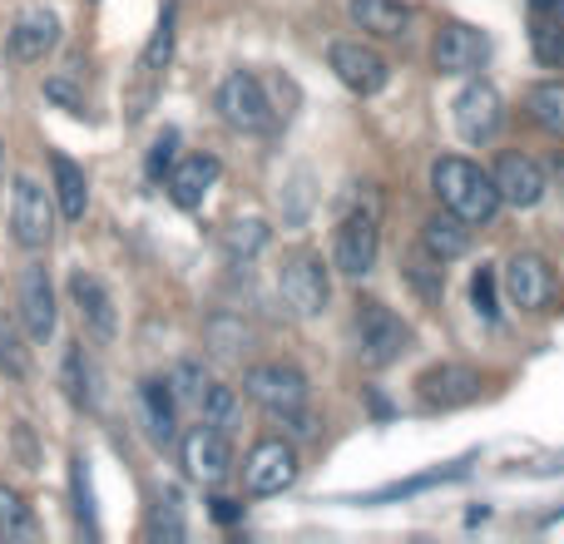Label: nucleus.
I'll return each mask as SVG.
<instances>
[{
    "instance_id": "nucleus-32",
    "label": "nucleus",
    "mask_w": 564,
    "mask_h": 544,
    "mask_svg": "<svg viewBox=\"0 0 564 544\" xmlns=\"http://www.w3.org/2000/svg\"><path fill=\"white\" fill-rule=\"evenodd\" d=\"M169 387H174V396L184 401V406H198V401H204V391L214 387V381H208V371L198 367V361H178L174 377H169Z\"/></svg>"
},
{
    "instance_id": "nucleus-18",
    "label": "nucleus",
    "mask_w": 564,
    "mask_h": 544,
    "mask_svg": "<svg viewBox=\"0 0 564 544\" xmlns=\"http://www.w3.org/2000/svg\"><path fill=\"white\" fill-rule=\"evenodd\" d=\"M506 292L516 307L535 312L550 302V292H555V272H550V263L540 253H516L506 263Z\"/></svg>"
},
{
    "instance_id": "nucleus-29",
    "label": "nucleus",
    "mask_w": 564,
    "mask_h": 544,
    "mask_svg": "<svg viewBox=\"0 0 564 544\" xmlns=\"http://www.w3.org/2000/svg\"><path fill=\"white\" fill-rule=\"evenodd\" d=\"M69 496H75V520H79V530H85L89 540L99 535V520H95V490H89V460L85 456H75L69 460Z\"/></svg>"
},
{
    "instance_id": "nucleus-14",
    "label": "nucleus",
    "mask_w": 564,
    "mask_h": 544,
    "mask_svg": "<svg viewBox=\"0 0 564 544\" xmlns=\"http://www.w3.org/2000/svg\"><path fill=\"white\" fill-rule=\"evenodd\" d=\"M69 297H75V312H79V322H85V331L99 341V347H109L119 331L115 292H109L95 272H75V278H69Z\"/></svg>"
},
{
    "instance_id": "nucleus-5",
    "label": "nucleus",
    "mask_w": 564,
    "mask_h": 544,
    "mask_svg": "<svg viewBox=\"0 0 564 544\" xmlns=\"http://www.w3.org/2000/svg\"><path fill=\"white\" fill-rule=\"evenodd\" d=\"M218 115L234 129H243V134H263V129L273 124V105H268L263 79L248 75V69H234V75L218 85Z\"/></svg>"
},
{
    "instance_id": "nucleus-30",
    "label": "nucleus",
    "mask_w": 564,
    "mask_h": 544,
    "mask_svg": "<svg viewBox=\"0 0 564 544\" xmlns=\"http://www.w3.org/2000/svg\"><path fill=\"white\" fill-rule=\"evenodd\" d=\"M530 45H535L540 65H564V15H535Z\"/></svg>"
},
{
    "instance_id": "nucleus-1",
    "label": "nucleus",
    "mask_w": 564,
    "mask_h": 544,
    "mask_svg": "<svg viewBox=\"0 0 564 544\" xmlns=\"http://www.w3.org/2000/svg\"><path fill=\"white\" fill-rule=\"evenodd\" d=\"M431 188H436L441 208L456 214V218H466V224H490V218L500 214L496 178H490L480 164L460 159V154H446V159L431 164Z\"/></svg>"
},
{
    "instance_id": "nucleus-11",
    "label": "nucleus",
    "mask_w": 564,
    "mask_h": 544,
    "mask_svg": "<svg viewBox=\"0 0 564 544\" xmlns=\"http://www.w3.org/2000/svg\"><path fill=\"white\" fill-rule=\"evenodd\" d=\"M416 396H421V406H431V411L466 406V401L480 396V371L460 367V361H441V367L416 377Z\"/></svg>"
},
{
    "instance_id": "nucleus-21",
    "label": "nucleus",
    "mask_w": 564,
    "mask_h": 544,
    "mask_svg": "<svg viewBox=\"0 0 564 544\" xmlns=\"http://www.w3.org/2000/svg\"><path fill=\"white\" fill-rule=\"evenodd\" d=\"M139 411H144V426H149V436H154L159 446H169V440L178 436V396H174V387H169L164 377L139 381Z\"/></svg>"
},
{
    "instance_id": "nucleus-43",
    "label": "nucleus",
    "mask_w": 564,
    "mask_h": 544,
    "mask_svg": "<svg viewBox=\"0 0 564 544\" xmlns=\"http://www.w3.org/2000/svg\"><path fill=\"white\" fill-rule=\"evenodd\" d=\"M555 184H560V194H564V154H555Z\"/></svg>"
},
{
    "instance_id": "nucleus-22",
    "label": "nucleus",
    "mask_w": 564,
    "mask_h": 544,
    "mask_svg": "<svg viewBox=\"0 0 564 544\" xmlns=\"http://www.w3.org/2000/svg\"><path fill=\"white\" fill-rule=\"evenodd\" d=\"M421 248L441 263H456V258L470 253V224L456 214H431L426 228H421Z\"/></svg>"
},
{
    "instance_id": "nucleus-15",
    "label": "nucleus",
    "mask_w": 564,
    "mask_h": 544,
    "mask_svg": "<svg viewBox=\"0 0 564 544\" xmlns=\"http://www.w3.org/2000/svg\"><path fill=\"white\" fill-rule=\"evenodd\" d=\"M490 178H496V188H500V204H510V208H535L550 188L545 168H540L530 154H500V164L490 168Z\"/></svg>"
},
{
    "instance_id": "nucleus-35",
    "label": "nucleus",
    "mask_w": 564,
    "mask_h": 544,
    "mask_svg": "<svg viewBox=\"0 0 564 544\" xmlns=\"http://www.w3.org/2000/svg\"><path fill=\"white\" fill-rule=\"evenodd\" d=\"M460 470H466V460H460V466H446V470H431V476H416V480H401V486H387V490H377L371 500H401V496H416V490H431V486H441V480H456Z\"/></svg>"
},
{
    "instance_id": "nucleus-38",
    "label": "nucleus",
    "mask_w": 564,
    "mask_h": 544,
    "mask_svg": "<svg viewBox=\"0 0 564 544\" xmlns=\"http://www.w3.org/2000/svg\"><path fill=\"white\" fill-rule=\"evenodd\" d=\"M178 164V129H164V134L154 139V149H149V178H169V168Z\"/></svg>"
},
{
    "instance_id": "nucleus-13",
    "label": "nucleus",
    "mask_w": 564,
    "mask_h": 544,
    "mask_svg": "<svg viewBox=\"0 0 564 544\" xmlns=\"http://www.w3.org/2000/svg\"><path fill=\"white\" fill-rule=\"evenodd\" d=\"M184 466L194 480H204V486H218V480L234 476V446H228L224 426H214V421H204V426H194L184 436Z\"/></svg>"
},
{
    "instance_id": "nucleus-26",
    "label": "nucleus",
    "mask_w": 564,
    "mask_h": 544,
    "mask_svg": "<svg viewBox=\"0 0 564 544\" xmlns=\"http://www.w3.org/2000/svg\"><path fill=\"white\" fill-rule=\"evenodd\" d=\"M169 55H174V6H164V15H159V25H154V40H149L144 55H139V79L154 85L159 69L169 65Z\"/></svg>"
},
{
    "instance_id": "nucleus-36",
    "label": "nucleus",
    "mask_w": 564,
    "mask_h": 544,
    "mask_svg": "<svg viewBox=\"0 0 564 544\" xmlns=\"http://www.w3.org/2000/svg\"><path fill=\"white\" fill-rule=\"evenodd\" d=\"M496 292H500L496 268H480L476 278H470V302H476V312H480V317H490V322L500 317V307H496Z\"/></svg>"
},
{
    "instance_id": "nucleus-9",
    "label": "nucleus",
    "mask_w": 564,
    "mask_h": 544,
    "mask_svg": "<svg viewBox=\"0 0 564 544\" xmlns=\"http://www.w3.org/2000/svg\"><path fill=\"white\" fill-rule=\"evenodd\" d=\"M490 55V35L466 20H451V25L436 30V45H431V59H436L441 75H476Z\"/></svg>"
},
{
    "instance_id": "nucleus-19",
    "label": "nucleus",
    "mask_w": 564,
    "mask_h": 544,
    "mask_svg": "<svg viewBox=\"0 0 564 544\" xmlns=\"http://www.w3.org/2000/svg\"><path fill=\"white\" fill-rule=\"evenodd\" d=\"M214 184H218V159L214 154H188L169 168V198H174L178 208H188V214L204 208V198H208Z\"/></svg>"
},
{
    "instance_id": "nucleus-7",
    "label": "nucleus",
    "mask_w": 564,
    "mask_h": 544,
    "mask_svg": "<svg viewBox=\"0 0 564 544\" xmlns=\"http://www.w3.org/2000/svg\"><path fill=\"white\" fill-rule=\"evenodd\" d=\"M278 287H282V302H288L297 317H317L332 297V282H327V268H322L317 253H292L278 272Z\"/></svg>"
},
{
    "instance_id": "nucleus-37",
    "label": "nucleus",
    "mask_w": 564,
    "mask_h": 544,
    "mask_svg": "<svg viewBox=\"0 0 564 544\" xmlns=\"http://www.w3.org/2000/svg\"><path fill=\"white\" fill-rule=\"evenodd\" d=\"M441 268H446V263H441V258H431V253H426V258H416V263L406 268L411 287H416L426 302H436V297H441Z\"/></svg>"
},
{
    "instance_id": "nucleus-41",
    "label": "nucleus",
    "mask_w": 564,
    "mask_h": 544,
    "mask_svg": "<svg viewBox=\"0 0 564 544\" xmlns=\"http://www.w3.org/2000/svg\"><path fill=\"white\" fill-rule=\"evenodd\" d=\"M238 515H243V505H238V500H214V520H224V525H234Z\"/></svg>"
},
{
    "instance_id": "nucleus-34",
    "label": "nucleus",
    "mask_w": 564,
    "mask_h": 544,
    "mask_svg": "<svg viewBox=\"0 0 564 544\" xmlns=\"http://www.w3.org/2000/svg\"><path fill=\"white\" fill-rule=\"evenodd\" d=\"M224 243H228V253H234V258H253L258 248L268 243V224H258V218H248V224H234Z\"/></svg>"
},
{
    "instance_id": "nucleus-24",
    "label": "nucleus",
    "mask_w": 564,
    "mask_h": 544,
    "mask_svg": "<svg viewBox=\"0 0 564 544\" xmlns=\"http://www.w3.org/2000/svg\"><path fill=\"white\" fill-rule=\"evenodd\" d=\"M525 109L550 139H564V79H540V85H530Z\"/></svg>"
},
{
    "instance_id": "nucleus-25",
    "label": "nucleus",
    "mask_w": 564,
    "mask_h": 544,
    "mask_svg": "<svg viewBox=\"0 0 564 544\" xmlns=\"http://www.w3.org/2000/svg\"><path fill=\"white\" fill-rule=\"evenodd\" d=\"M89 361H85V347H65V357H59V387H65V396H69V406L75 411H89L95 406V387H89Z\"/></svg>"
},
{
    "instance_id": "nucleus-17",
    "label": "nucleus",
    "mask_w": 564,
    "mask_h": 544,
    "mask_svg": "<svg viewBox=\"0 0 564 544\" xmlns=\"http://www.w3.org/2000/svg\"><path fill=\"white\" fill-rule=\"evenodd\" d=\"M20 322H25L30 341L55 337V287H50V272L40 263L20 272Z\"/></svg>"
},
{
    "instance_id": "nucleus-8",
    "label": "nucleus",
    "mask_w": 564,
    "mask_h": 544,
    "mask_svg": "<svg viewBox=\"0 0 564 544\" xmlns=\"http://www.w3.org/2000/svg\"><path fill=\"white\" fill-rule=\"evenodd\" d=\"M297 480V450L282 436H263L243 460V486L248 496H282Z\"/></svg>"
},
{
    "instance_id": "nucleus-6",
    "label": "nucleus",
    "mask_w": 564,
    "mask_h": 544,
    "mask_svg": "<svg viewBox=\"0 0 564 544\" xmlns=\"http://www.w3.org/2000/svg\"><path fill=\"white\" fill-rule=\"evenodd\" d=\"M10 228H15V243L30 248V253L45 248L50 233H55V208H50V194L30 174H20L15 188H10Z\"/></svg>"
},
{
    "instance_id": "nucleus-3",
    "label": "nucleus",
    "mask_w": 564,
    "mask_h": 544,
    "mask_svg": "<svg viewBox=\"0 0 564 544\" xmlns=\"http://www.w3.org/2000/svg\"><path fill=\"white\" fill-rule=\"evenodd\" d=\"M243 391L278 421H292L307 411V377L288 361H263V367L243 371Z\"/></svg>"
},
{
    "instance_id": "nucleus-4",
    "label": "nucleus",
    "mask_w": 564,
    "mask_h": 544,
    "mask_svg": "<svg viewBox=\"0 0 564 544\" xmlns=\"http://www.w3.org/2000/svg\"><path fill=\"white\" fill-rule=\"evenodd\" d=\"M327 65H332V75H337L341 85H347L351 95H361V99L381 95V89L391 85L387 55H381V50H371V45H361V40H332Z\"/></svg>"
},
{
    "instance_id": "nucleus-40",
    "label": "nucleus",
    "mask_w": 564,
    "mask_h": 544,
    "mask_svg": "<svg viewBox=\"0 0 564 544\" xmlns=\"http://www.w3.org/2000/svg\"><path fill=\"white\" fill-rule=\"evenodd\" d=\"M45 99H55V105H65L69 115H79L85 109V95H79L69 79H45Z\"/></svg>"
},
{
    "instance_id": "nucleus-42",
    "label": "nucleus",
    "mask_w": 564,
    "mask_h": 544,
    "mask_svg": "<svg viewBox=\"0 0 564 544\" xmlns=\"http://www.w3.org/2000/svg\"><path fill=\"white\" fill-rule=\"evenodd\" d=\"M530 15H564V0H530Z\"/></svg>"
},
{
    "instance_id": "nucleus-39",
    "label": "nucleus",
    "mask_w": 564,
    "mask_h": 544,
    "mask_svg": "<svg viewBox=\"0 0 564 544\" xmlns=\"http://www.w3.org/2000/svg\"><path fill=\"white\" fill-rule=\"evenodd\" d=\"M149 535H154V540H184V535H188V530H184V520H178L174 496H169V505H164V500H159L154 520H149Z\"/></svg>"
},
{
    "instance_id": "nucleus-23",
    "label": "nucleus",
    "mask_w": 564,
    "mask_h": 544,
    "mask_svg": "<svg viewBox=\"0 0 564 544\" xmlns=\"http://www.w3.org/2000/svg\"><path fill=\"white\" fill-rule=\"evenodd\" d=\"M50 174H55V198H59V214L69 218V224H79L89 208V178L85 168L75 164V159L65 154H50Z\"/></svg>"
},
{
    "instance_id": "nucleus-27",
    "label": "nucleus",
    "mask_w": 564,
    "mask_h": 544,
    "mask_svg": "<svg viewBox=\"0 0 564 544\" xmlns=\"http://www.w3.org/2000/svg\"><path fill=\"white\" fill-rule=\"evenodd\" d=\"M0 540H40V520L10 486H0Z\"/></svg>"
},
{
    "instance_id": "nucleus-16",
    "label": "nucleus",
    "mask_w": 564,
    "mask_h": 544,
    "mask_svg": "<svg viewBox=\"0 0 564 544\" xmlns=\"http://www.w3.org/2000/svg\"><path fill=\"white\" fill-rule=\"evenodd\" d=\"M6 45L15 59H25V65H35V59H45L50 50L59 45V15L45 6H30L15 15V25L6 30Z\"/></svg>"
},
{
    "instance_id": "nucleus-28",
    "label": "nucleus",
    "mask_w": 564,
    "mask_h": 544,
    "mask_svg": "<svg viewBox=\"0 0 564 544\" xmlns=\"http://www.w3.org/2000/svg\"><path fill=\"white\" fill-rule=\"evenodd\" d=\"M0 371H6V381H15V387L30 381V347L10 317H0Z\"/></svg>"
},
{
    "instance_id": "nucleus-2",
    "label": "nucleus",
    "mask_w": 564,
    "mask_h": 544,
    "mask_svg": "<svg viewBox=\"0 0 564 544\" xmlns=\"http://www.w3.org/2000/svg\"><path fill=\"white\" fill-rule=\"evenodd\" d=\"M351 322H357V351L367 367H391V361H401V351L411 347V327L377 297H361Z\"/></svg>"
},
{
    "instance_id": "nucleus-10",
    "label": "nucleus",
    "mask_w": 564,
    "mask_h": 544,
    "mask_svg": "<svg viewBox=\"0 0 564 544\" xmlns=\"http://www.w3.org/2000/svg\"><path fill=\"white\" fill-rule=\"evenodd\" d=\"M381 253V233H377V218L371 214H347L337 228V243H332V263L347 278H367L377 268Z\"/></svg>"
},
{
    "instance_id": "nucleus-12",
    "label": "nucleus",
    "mask_w": 564,
    "mask_h": 544,
    "mask_svg": "<svg viewBox=\"0 0 564 544\" xmlns=\"http://www.w3.org/2000/svg\"><path fill=\"white\" fill-rule=\"evenodd\" d=\"M500 119H506V105H500L496 85H486V79H470L456 95V129L466 144H490Z\"/></svg>"
},
{
    "instance_id": "nucleus-20",
    "label": "nucleus",
    "mask_w": 564,
    "mask_h": 544,
    "mask_svg": "<svg viewBox=\"0 0 564 544\" xmlns=\"http://www.w3.org/2000/svg\"><path fill=\"white\" fill-rule=\"evenodd\" d=\"M347 15L371 40H401L411 30V6L401 0H347Z\"/></svg>"
},
{
    "instance_id": "nucleus-31",
    "label": "nucleus",
    "mask_w": 564,
    "mask_h": 544,
    "mask_svg": "<svg viewBox=\"0 0 564 544\" xmlns=\"http://www.w3.org/2000/svg\"><path fill=\"white\" fill-rule=\"evenodd\" d=\"M208 341H214L224 357H238V351L253 341V331L243 327V317H228V312H218V317L208 322Z\"/></svg>"
},
{
    "instance_id": "nucleus-33",
    "label": "nucleus",
    "mask_w": 564,
    "mask_h": 544,
    "mask_svg": "<svg viewBox=\"0 0 564 544\" xmlns=\"http://www.w3.org/2000/svg\"><path fill=\"white\" fill-rule=\"evenodd\" d=\"M198 411H204V421H214V426H234V416H238V396H234V387H208L204 391V401H198Z\"/></svg>"
}]
</instances>
